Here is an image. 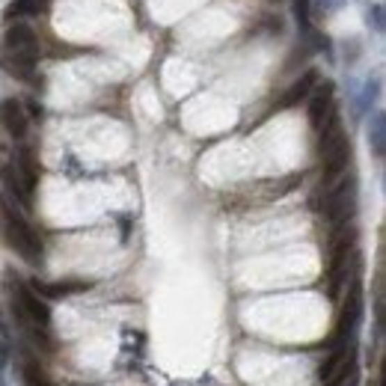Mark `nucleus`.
<instances>
[{"label":"nucleus","instance_id":"1a4fd4ad","mask_svg":"<svg viewBox=\"0 0 386 386\" xmlns=\"http://www.w3.org/2000/svg\"><path fill=\"white\" fill-rule=\"evenodd\" d=\"M330 107H333V81H324L315 90L312 102H309V125L321 128V122H324V116H327Z\"/></svg>","mask_w":386,"mask_h":386},{"label":"nucleus","instance_id":"f3484780","mask_svg":"<svg viewBox=\"0 0 386 386\" xmlns=\"http://www.w3.org/2000/svg\"><path fill=\"white\" fill-rule=\"evenodd\" d=\"M369 24L374 27V30H383V6H371L369 9Z\"/></svg>","mask_w":386,"mask_h":386},{"label":"nucleus","instance_id":"ddd939ff","mask_svg":"<svg viewBox=\"0 0 386 386\" xmlns=\"http://www.w3.org/2000/svg\"><path fill=\"white\" fill-rule=\"evenodd\" d=\"M15 172L21 175V182H24V187L33 193L36 191V182H39V167L36 161H33V152L30 149H21L18 158H15Z\"/></svg>","mask_w":386,"mask_h":386},{"label":"nucleus","instance_id":"f03ea898","mask_svg":"<svg viewBox=\"0 0 386 386\" xmlns=\"http://www.w3.org/2000/svg\"><path fill=\"white\" fill-rule=\"evenodd\" d=\"M13 312L18 315V321L30 327V333L45 341V330L51 327V309L42 297L30 289V285H18L15 289V306Z\"/></svg>","mask_w":386,"mask_h":386},{"label":"nucleus","instance_id":"f257e3e1","mask_svg":"<svg viewBox=\"0 0 386 386\" xmlns=\"http://www.w3.org/2000/svg\"><path fill=\"white\" fill-rule=\"evenodd\" d=\"M0 232H3L6 244L13 247L24 262H30V264L42 262V241L36 235V229L21 217L18 205L13 202L9 193H0Z\"/></svg>","mask_w":386,"mask_h":386},{"label":"nucleus","instance_id":"9d476101","mask_svg":"<svg viewBox=\"0 0 386 386\" xmlns=\"http://www.w3.org/2000/svg\"><path fill=\"white\" fill-rule=\"evenodd\" d=\"M315 83H318V72L315 69H309L303 77H297V81L289 86V93H285L282 95V102H280V107L282 110H289V107H297V104H300L303 102V98L309 95V93H312L315 90Z\"/></svg>","mask_w":386,"mask_h":386},{"label":"nucleus","instance_id":"423d86ee","mask_svg":"<svg viewBox=\"0 0 386 386\" xmlns=\"http://www.w3.org/2000/svg\"><path fill=\"white\" fill-rule=\"evenodd\" d=\"M321 158H324V182H333L351 163V140L341 134L339 140L330 143L327 149H321Z\"/></svg>","mask_w":386,"mask_h":386},{"label":"nucleus","instance_id":"7ed1b4c3","mask_svg":"<svg viewBox=\"0 0 386 386\" xmlns=\"http://www.w3.org/2000/svg\"><path fill=\"white\" fill-rule=\"evenodd\" d=\"M360 315H362V285L354 280L348 289V300L341 306V315H339V324H336V333L330 339V348H339V345H348L354 330L360 324Z\"/></svg>","mask_w":386,"mask_h":386},{"label":"nucleus","instance_id":"f8f14e48","mask_svg":"<svg viewBox=\"0 0 386 386\" xmlns=\"http://www.w3.org/2000/svg\"><path fill=\"white\" fill-rule=\"evenodd\" d=\"M369 146H371L374 158L383 161V154H386V116H383V110L371 113V122H369Z\"/></svg>","mask_w":386,"mask_h":386},{"label":"nucleus","instance_id":"9b49d317","mask_svg":"<svg viewBox=\"0 0 386 386\" xmlns=\"http://www.w3.org/2000/svg\"><path fill=\"white\" fill-rule=\"evenodd\" d=\"M0 182H3V187H6L3 193L15 196V202H21V205H30V202H33V193H30L27 187H24V182H21V175L15 172V167H13V163H6V167H0Z\"/></svg>","mask_w":386,"mask_h":386},{"label":"nucleus","instance_id":"4468645a","mask_svg":"<svg viewBox=\"0 0 386 386\" xmlns=\"http://www.w3.org/2000/svg\"><path fill=\"white\" fill-rule=\"evenodd\" d=\"M42 9V0H13V3L6 6V21L13 24V21L24 18V15H39Z\"/></svg>","mask_w":386,"mask_h":386},{"label":"nucleus","instance_id":"2eb2a0df","mask_svg":"<svg viewBox=\"0 0 386 386\" xmlns=\"http://www.w3.org/2000/svg\"><path fill=\"white\" fill-rule=\"evenodd\" d=\"M291 13H294V21L300 33H309L312 30V21H309V0H291Z\"/></svg>","mask_w":386,"mask_h":386},{"label":"nucleus","instance_id":"0eeeda50","mask_svg":"<svg viewBox=\"0 0 386 386\" xmlns=\"http://www.w3.org/2000/svg\"><path fill=\"white\" fill-rule=\"evenodd\" d=\"M0 125L15 140L27 134V113H24V107H21V102H15V98H3V102H0Z\"/></svg>","mask_w":386,"mask_h":386},{"label":"nucleus","instance_id":"39448f33","mask_svg":"<svg viewBox=\"0 0 386 386\" xmlns=\"http://www.w3.org/2000/svg\"><path fill=\"white\" fill-rule=\"evenodd\" d=\"M354 205H357V184L354 179H345L339 187H333L327 196V205H324V214L327 220L333 223L336 229L345 226L351 217H354Z\"/></svg>","mask_w":386,"mask_h":386},{"label":"nucleus","instance_id":"dca6fc26","mask_svg":"<svg viewBox=\"0 0 386 386\" xmlns=\"http://www.w3.org/2000/svg\"><path fill=\"white\" fill-rule=\"evenodd\" d=\"M24 380H27V386H51L45 380V371H42L36 362H27V366H24Z\"/></svg>","mask_w":386,"mask_h":386},{"label":"nucleus","instance_id":"20e7f679","mask_svg":"<svg viewBox=\"0 0 386 386\" xmlns=\"http://www.w3.org/2000/svg\"><path fill=\"white\" fill-rule=\"evenodd\" d=\"M0 57H24L39 63V39L27 24H9L0 42Z\"/></svg>","mask_w":386,"mask_h":386},{"label":"nucleus","instance_id":"6e6552de","mask_svg":"<svg viewBox=\"0 0 386 386\" xmlns=\"http://www.w3.org/2000/svg\"><path fill=\"white\" fill-rule=\"evenodd\" d=\"M30 289L36 291L39 297H51V300H60V297H72V294L90 291L93 282H86V280H65V282H39V280H30Z\"/></svg>","mask_w":386,"mask_h":386}]
</instances>
